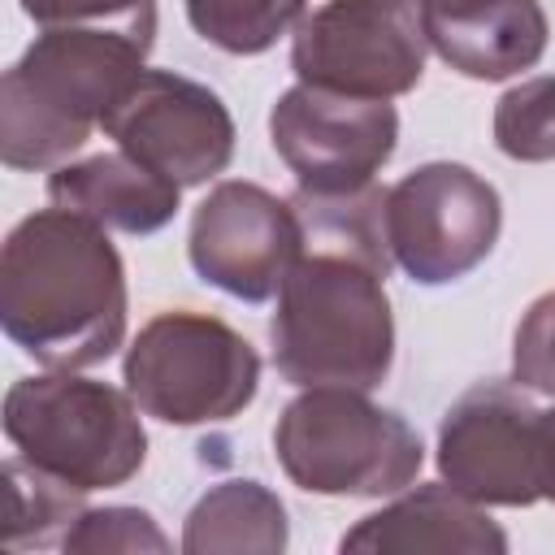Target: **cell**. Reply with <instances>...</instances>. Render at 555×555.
Listing matches in <instances>:
<instances>
[{"mask_svg":"<svg viewBox=\"0 0 555 555\" xmlns=\"http://www.w3.org/2000/svg\"><path fill=\"white\" fill-rule=\"evenodd\" d=\"M121 382L152 421L221 425L256 399L260 356L221 317L169 308L134 334Z\"/></svg>","mask_w":555,"mask_h":555,"instance_id":"obj_6","label":"cell"},{"mask_svg":"<svg viewBox=\"0 0 555 555\" xmlns=\"http://www.w3.org/2000/svg\"><path fill=\"white\" fill-rule=\"evenodd\" d=\"M152 39L121 26H43L0 78V160L65 165L147 69Z\"/></svg>","mask_w":555,"mask_h":555,"instance_id":"obj_3","label":"cell"},{"mask_svg":"<svg viewBox=\"0 0 555 555\" xmlns=\"http://www.w3.org/2000/svg\"><path fill=\"white\" fill-rule=\"evenodd\" d=\"M499 191L460 160H429L386 191V243L416 286L468 278L499 243Z\"/></svg>","mask_w":555,"mask_h":555,"instance_id":"obj_8","label":"cell"},{"mask_svg":"<svg viewBox=\"0 0 555 555\" xmlns=\"http://www.w3.org/2000/svg\"><path fill=\"white\" fill-rule=\"evenodd\" d=\"M304 9L308 0H186V22L230 56H260L308 17Z\"/></svg>","mask_w":555,"mask_h":555,"instance_id":"obj_18","label":"cell"},{"mask_svg":"<svg viewBox=\"0 0 555 555\" xmlns=\"http://www.w3.org/2000/svg\"><path fill=\"white\" fill-rule=\"evenodd\" d=\"M4 486H9V520H4V546H61V538L82 516V490H69L65 481L39 473L17 451L4 460Z\"/></svg>","mask_w":555,"mask_h":555,"instance_id":"obj_17","label":"cell"},{"mask_svg":"<svg viewBox=\"0 0 555 555\" xmlns=\"http://www.w3.org/2000/svg\"><path fill=\"white\" fill-rule=\"evenodd\" d=\"M39 26H121L156 39V0H22Z\"/></svg>","mask_w":555,"mask_h":555,"instance_id":"obj_21","label":"cell"},{"mask_svg":"<svg viewBox=\"0 0 555 555\" xmlns=\"http://www.w3.org/2000/svg\"><path fill=\"white\" fill-rule=\"evenodd\" d=\"M546 13L538 0H507L503 9L464 22V26H442L425 30L429 48L464 78L477 82H503L512 74H525L542 61L546 52Z\"/></svg>","mask_w":555,"mask_h":555,"instance_id":"obj_16","label":"cell"},{"mask_svg":"<svg viewBox=\"0 0 555 555\" xmlns=\"http://www.w3.org/2000/svg\"><path fill=\"white\" fill-rule=\"evenodd\" d=\"M269 139L308 195H351L373 186L399 147L390 100H356L295 82L269 108Z\"/></svg>","mask_w":555,"mask_h":555,"instance_id":"obj_9","label":"cell"},{"mask_svg":"<svg viewBox=\"0 0 555 555\" xmlns=\"http://www.w3.org/2000/svg\"><path fill=\"white\" fill-rule=\"evenodd\" d=\"M4 438L39 473L69 490L126 486L147 460V429L130 390L95 377H17L4 395Z\"/></svg>","mask_w":555,"mask_h":555,"instance_id":"obj_5","label":"cell"},{"mask_svg":"<svg viewBox=\"0 0 555 555\" xmlns=\"http://www.w3.org/2000/svg\"><path fill=\"white\" fill-rule=\"evenodd\" d=\"M273 455L291 486L325 499H386L416 481L421 434L356 386H304L273 425Z\"/></svg>","mask_w":555,"mask_h":555,"instance_id":"obj_4","label":"cell"},{"mask_svg":"<svg viewBox=\"0 0 555 555\" xmlns=\"http://www.w3.org/2000/svg\"><path fill=\"white\" fill-rule=\"evenodd\" d=\"M291 542L286 503L251 481H217L195 499L182 525V555H282Z\"/></svg>","mask_w":555,"mask_h":555,"instance_id":"obj_15","label":"cell"},{"mask_svg":"<svg viewBox=\"0 0 555 555\" xmlns=\"http://www.w3.org/2000/svg\"><path fill=\"white\" fill-rule=\"evenodd\" d=\"M343 551L373 555H412V551H464V555H503L507 533L486 516L481 503L460 494L447 481H425L399 490L395 503L360 516L343 542Z\"/></svg>","mask_w":555,"mask_h":555,"instance_id":"obj_13","label":"cell"},{"mask_svg":"<svg viewBox=\"0 0 555 555\" xmlns=\"http://www.w3.org/2000/svg\"><path fill=\"white\" fill-rule=\"evenodd\" d=\"M538 494L555 503V403L538 412Z\"/></svg>","mask_w":555,"mask_h":555,"instance_id":"obj_24","label":"cell"},{"mask_svg":"<svg viewBox=\"0 0 555 555\" xmlns=\"http://www.w3.org/2000/svg\"><path fill=\"white\" fill-rule=\"evenodd\" d=\"M65 555H169L173 542L160 533V525L143 507H82L74 529L61 538Z\"/></svg>","mask_w":555,"mask_h":555,"instance_id":"obj_20","label":"cell"},{"mask_svg":"<svg viewBox=\"0 0 555 555\" xmlns=\"http://www.w3.org/2000/svg\"><path fill=\"white\" fill-rule=\"evenodd\" d=\"M538 403L512 382H477L438 425V473L481 507L538 503Z\"/></svg>","mask_w":555,"mask_h":555,"instance_id":"obj_10","label":"cell"},{"mask_svg":"<svg viewBox=\"0 0 555 555\" xmlns=\"http://www.w3.org/2000/svg\"><path fill=\"white\" fill-rule=\"evenodd\" d=\"M494 147L520 165L555 160V74L507 87L494 104Z\"/></svg>","mask_w":555,"mask_h":555,"instance_id":"obj_19","label":"cell"},{"mask_svg":"<svg viewBox=\"0 0 555 555\" xmlns=\"http://www.w3.org/2000/svg\"><path fill=\"white\" fill-rule=\"evenodd\" d=\"M48 199L56 208L82 212L104 230L156 234L173 221L182 186L130 152H95L87 160H65L48 173Z\"/></svg>","mask_w":555,"mask_h":555,"instance_id":"obj_14","label":"cell"},{"mask_svg":"<svg viewBox=\"0 0 555 555\" xmlns=\"http://www.w3.org/2000/svg\"><path fill=\"white\" fill-rule=\"evenodd\" d=\"M291 204L304 221V251L278 286L269 321L273 369L299 390H377L395 364L386 191L377 182L351 195L295 191Z\"/></svg>","mask_w":555,"mask_h":555,"instance_id":"obj_1","label":"cell"},{"mask_svg":"<svg viewBox=\"0 0 555 555\" xmlns=\"http://www.w3.org/2000/svg\"><path fill=\"white\" fill-rule=\"evenodd\" d=\"M299 251L304 221L295 204L256 182H217L191 212L186 256L195 278L243 304L273 299Z\"/></svg>","mask_w":555,"mask_h":555,"instance_id":"obj_11","label":"cell"},{"mask_svg":"<svg viewBox=\"0 0 555 555\" xmlns=\"http://www.w3.org/2000/svg\"><path fill=\"white\" fill-rule=\"evenodd\" d=\"M421 9V26L425 30H442V26H464L477 22L494 9H503L507 0H412Z\"/></svg>","mask_w":555,"mask_h":555,"instance_id":"obj_23","label":"cell"},{"mask_svg":"<svg viewBox=\"0 0 555 555\" xmlns=\"http://www.w3.org/2000/svg\"><path fill=\"white\" fill-rule=\"evenodd\" d=\"M512 377L555 399V291L538 295L512 338Z\"/></svg>","mask_w":555,"mask_h":555,"instance_id":"obj_22","label":"cell"},{"mask_svg":"<svg viewBox=\"0 0 555 555\" xmlns=\"http://www.w3.org/2000/svg\"><path fill=\"white\" fill-rule=\"evenodd\" d=\"M0 325L43 369L104 364L126 343V264L108 230L56 204L22 217L0 247Z\"/></svg>","mask_w":555,"mask_h":555,"instance_id":"obj_2","label":"cell"},{"mask_svg":"<svg viewBox=\"0 0 555 555\" xmlns=\"http://www.w3.org/2000/svg\"><path fill=\"white\" fill-rule=\"evenodd\" d=\"M429 39L412 0H325L291 39V69L308 87L395 100L425 78Z\"/></svg>","mask_w":555,"mask_h":555,"instance_id":"obj_7","label":"cell"},{"mask_svg":"<svg viewBox=\"0 0 555 555\" xmlns=\"http://www.w3.org/2000/svg\"><path fill=\"white\" fill-rule=\"evenodd\" d=\"M100 130L178 186H204L234 156V117L221 95L173 69H143Z\"/></svg>","mask_w":555,"mask_h":555,"instance_id":"obj_12","label":"cell"}]
</instances>
